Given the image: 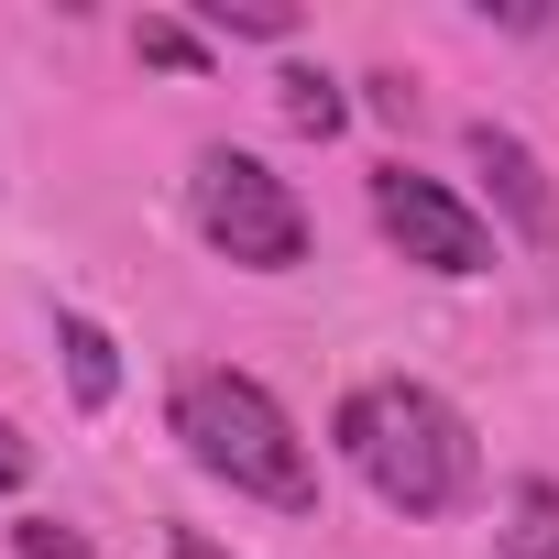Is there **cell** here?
<instances>
[{"mask_svg":"<svg viewBox=\"0 0 559 559\" xmlns=\"http://www.w3.org/2000/svg\"><path fill=\"white\" fill-rule=\"evenodd\" d=\"M330 439H341V461L373 483V504H395V515H450V504H472V483H483V450H472L461 406H450L439 384H406V373L352 384L341 417H330Z\"/></svg>","mask_w":559,"mask_h":559,"instance_id":"1","label":"cell"},{"mask_svg":"<svg viewBox=\"0 0 559 559\" xmlns=\"http://www.w3.org/2000/svg\"><path fill=\"white\" fill-rule=\"evenodd\" d=\"M176 439H187V461H198L209 483H230V493H252V504H286V515L319 504V461H308L297 417L274 406L252 373H230V362H209V373L176 384Z\"/></svg>","mask_w":559,"mask_h":559,"instance_id":"2","label":"cell"},{"mask_svg":"<svg viewBox=\"0 0 559 559\" xmlns=\"http://www.w3.org/2000/svg\"><path fill=\"white\" fill-rule=\"evenodd\" d=\"M187 209H198L209 252H230V263H252V274L308 263V209H297V187L274 176L263 154L209 143V154H198V176H187Z\"/></svg>","mask_w":559,"mask_h":559,"instance_id":"3","label":"cell"},{"mask_svg":"<svg viewBox=\"0 0 559 559\" xmlns=\"http://www.w3.org/2000/svg\"><path fill=\"white\" fill-rule=\"evenodd\" d=\"M373 219H384V241H395L406 263H428V274H483V263H493V230H483L439 176H417V165H384V176H373Z\"/></svg>","mask_w":559,"mask_h":559,"instance_id":"4","label":"cell"},{"mask_svg":"<svg viewBox=\"0 0 559 559\" xmlns=\"http://www.w3.org/2000/svg\"><path fill=\"white\" fill-rule=\"evenodd\" d=\"M472 165L493 176V209L515 219V241L526 252H559V187H548V165L515 132H493V121H472Z\"/></svg>","mask_w":559,"mask_h":559,"instance_id":"5","label":"cell"},{"mask_svg":"<svg viewBox=\"0 0 559 559\" xmlns=\"http://www.w3.org/2000/svg\"><path fill=\"white\" fill-rule=\"evenodd\" d=\"M56 352H67V395H78V406H110V395H121V352H110V330H99L88 308L56 319Z\"/></svg>","mask_w":559,"mask_h":559,"instance_id":"6","label":"cell"},{"mask_svg":"<svg viewBox=\"0 0 559 559\" xmlns=\"http://www.w3.org/2000/svg\"><path fill=\"white\" fill-rule=\"evenodd\" d=\"M504 559H559V483L548 472H526L504 493Z\"/></svg>","mask_w":559,"mask_h":559,"instance_id":"7","label":"cell"},{"mask_svg":"<svg viewBox=\"0 0 559 559\" xmlns=\"http://www.w3.org/2000/svg\"><path fill=\"white\" fill-rule=\"evenodd\" d=\"M286 121L330 143V132L352 121V99H341V78H319V67H286Z\"/></svg>","mask_w":559,"mask_h":559,"instance_id":"8","label":"cell"},{"mask_svg":"<svg viewBox=\"0 0 559 559\" xmlns=\"http://www.w3.org/2000/svg\"><path fill=\"white\" fill-rule=\"evenodd\" d=\"M209 23H219V34H252V45H286V34H297L286 0H209Z\"/></svg>","mask_w":559,"mask_h":559,"instance_id":"9","label":"cell"},{"mask_svg":"<svg viewBox=\"0 0 559 559\" xmlns=\"http://www.w3.org/2000/svg\"><path fill=\"white\" fill-rule=\"evenodd\" d=\"M143 67H176V78H198V67H209V45H198L187 23H143Z\"/></svg>","mask_w":559,"mask_h":559,"instance_id":"10","label":"cell"},{"mask_svg":"<svg viewBox=\"0 0 559 559\" xmlns=\"http://www.w3.org/2000/svg\"><path fill=\"white\" fill-rule=\"evenodd\" d=\"M12 548H23V559H88V537H78V526H56V515H23V526H12Z\"/></svg>","mask_w":559,"mask_h":559,"instance_id":"11","label":"cell"},{"mask_svg":"<svg viewBox=\"0 0 559 559\" xmlns=\"http://www.w3.org/2000/svg\"><path fill=\"white\" fill-rule=\"evenodd\" d=\"M165 548H176V559H230V548H219V537H198V526H176Z\"/></svg>","mask_w":559,"mask_h":559,"instance_id":"12","label":"cell"},{"mask_svg":"<svg viewBox=\"0 0 559 559\" xmlns=\"http://www.w3.org/2000/svg\"><path fill=\"white\" fill-rule=\"evenodd\" d=\"M23 472H34V450H23L12 428H0V483H23Z\"/></svg>","mask_w":559,"mask_h":559,"instance_id":"13","label":"cell"}]
</instances>
